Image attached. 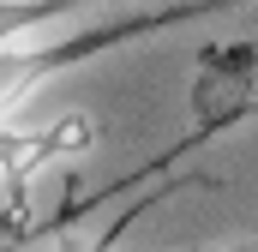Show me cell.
<instances>
[{"mask_svg": "<svg viewBox=\"0 0 258 252\" xmlns=\"http://www.w3.org/2000/svg\"><path fill=\"white\" fill-rule=\"evenodd\" d=\"M102 42H114V30H96V36H60V42L30 36V42L0 48V120H12L36 90H48L66 66L90 60V48H102Z\"/></svg>", "mask_w": 258, "mask_h": 252, "instance_id": "cell-1", "label": "cell"}, {"mask_svg": "<svg viewBox=\"0 0 258 252\" xmlns=\"http://www.w3.org/2000/svg\"><path fill=\"white\" fill-rule=\"evenodd\" d=\"M258 96V48L252 42H228V48H204L192 66V114L198 126H228L252 108Z\"/></svg>", "mask_w": 258, "mask_h": 252, "instance_id": "cell-2", "label": "cell"}, {"mask_svg": "<svg viewBox=\"0 0 258 252\" xmlns=\"http://www.w3.org/2000/svg\"><path fill=\"white\" fill-rule=\"evenodd\" d=\"M102 150V120L90 108H66L60 120L36 126V168L54 174V168H78Z\"/></svg>", "mask_w": 258, "mask_h": 252, "instance_id": "cell-3", "label": "cell"}, {"mask_svg": "<svg viewBox=\"0 0 258 252\" xmlns=\"http://www.w3.org/2000/svg\"><path fill=\"white\" fill-rule=\"evenodd\" d=\"M54 252H108L102 240H66V246H54Z\"/></svg>", "mask_w": 258, "mask_h": 252, "instance_id": "cell-4", "label": "cell"}, {"mask_svg": "<svg viewBox=\"0 0 258 252\" xmlns=\"http://www.w3.org/2000/svg\"><path fill=\"white\" fill-rule=\"evenodd\" d=\"M36 6H60V12H84V6H96V0H36Z\"/></svg>", "mask_w": 258, "mask_h": 252, "instance_id": "cell-5", "label": "cell"}]
</instances>
